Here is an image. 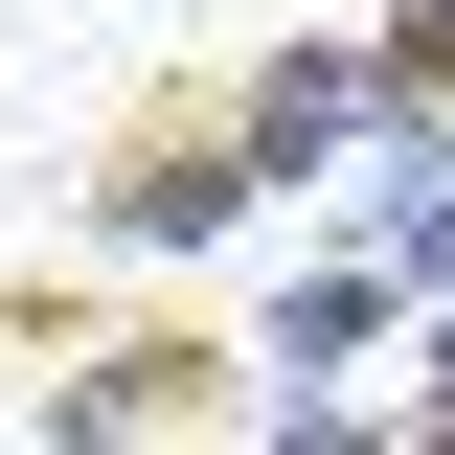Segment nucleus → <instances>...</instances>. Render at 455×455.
<instances>
[{"label": "nucleus", "mask_w": 455, "mask_h": 455, "mask_svg": "<svg viewBox=\"0 0 455 455\" xmlns=\"http://www.w3.org/2000/svg\"><path fill=\"white\" fill-rule=\"evenodd\" d=\"M23 433L46 455H114V433H251V319H137V341H68L46 387H23Z\"/></svg>", "instance_id": "1"}, {"label": "nucleus", "mask_w": 455, "mask_h": 455, "mask_svg": "<svg viewBox=\"0 0 455 455\" xmlns=\"http://www.w3.org/2000/svg\"><path fill=\"white\" fill-rule=\"evenodd\" d=\"M228 228H274V182H251L228 92L137 114V137H114V182H92V251H228Z\"/></svg>", "instance_id": "2"}, {"label": "nucleus", "mask_w": 455, "mask_h": 455, "mask_svg": "<svg viewBox=\"0 0 455 455\" xmlns=\"http://www.w3.org/2000/svg\"><path fill=\"white\" fill-rule=\"evenodd\" d=\"M228 137H251V182H274V205H296V182H341L364 137H387V92H364V23H296V46H251V68H228Z\"/></svg>", "instance_id": "3"}, {"label": "nucleus", "mask_w": 455, "mask_h": 455, "mask_svg": "<svg viewBox=\"0 0 455 455\" xmlns=\"http://www.w3.org/2000/svg\"><path fill=\"white\" fill-rule=\"evenodd\" d=\"M387 341H410V274L341 228V251H296V274L251 296V387H341V364H387Z\"/></svg>", "instance_id": "4"}, {"label": "nucleus", "mask_w": 455, "mask_h": 455, "mask_svg": "<svg viewBox=\"0 0 455 455\" xmlns=\"http://www.w3.org/2000/svg\"><path fill=\"white\" fill-rule=\"evenodd\" d=\"M410 23H455V0H410Z\"/></svg>", "instance_id": "5"}]
</instances>
